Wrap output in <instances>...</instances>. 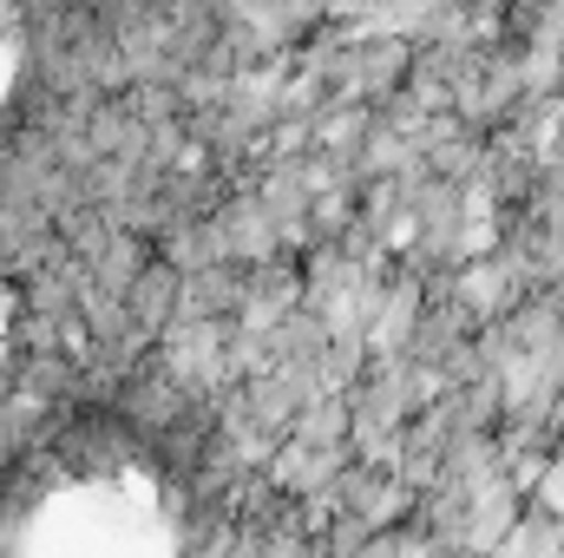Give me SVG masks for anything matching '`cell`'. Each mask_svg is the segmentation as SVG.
<instances>
[{"label":"cell","mask_w":564,"mask_h":558,"mask_svg":"<svg viewBox=\"0 0 564 558\" xmlns=\"http://www.w3.org/2000/svg\"><path fill=\"white\" fill-rule=\"evenodd\" d=\"M184 546L177 466L119 415L59 420L0 473V558H184Z\"/></svg>","instance_id":"1"},{"label":"cell","mask_w":564,"mask_h":558,"mask_svg":"<svg viewBox=\"0 0 564 558\" xmlns=\"http://www.w3.org/2000/svg\"><path fill=\"white\" fill-rule=\"evenodd\" d=\"M7 79H13V40L0 33V93H7Z\"/></svg>","instance_id":"2"}]
</instances>
